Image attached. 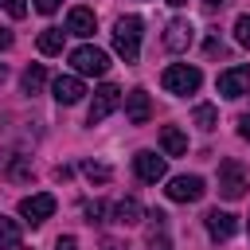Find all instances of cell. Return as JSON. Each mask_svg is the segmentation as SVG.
<instances>
[{
    "instance_id": "6da1fadb",
    "label": "cell",
    "mask_w": 250,
    "mask_h": 250,
    "mask_svg": "<svg viewBox=\"0 0 250 250\" xmlns=\"http://www.w3.org/2000/svg\"><path fill=\"white\" fill-rule=\"evenodd\" d=\"M141 31H145L141 16H121L113 23V51L125 62H137V55H141Z\"/></svg>"
},
{
    "instance_id": "7a4b0ae2",
    "label": "cell",
    "mask_w": 250,
    "mask_h": 250,
    "mask_svg": "<svg viewBox=\"0 0 250 250\" xmlns=\"http://www.w3.org/2000/svg\"><path fill=\"white\" fill-rule=\"evenodd\" d=\"M160 82H164V90H168V94L184 98V94H195V90H199L203 74H199V66H188V62H172V66H164Z\"/></svg>"
},
{
    "instance_id": "3957f363",
    "label": "cell",
    "mask_w": 250,
    "mask_h": 250,
    "mask_svg": "<svg viewBox=\"0 0 250 250\" xmlns=\"http://www.w3.org/2000/svg\"><path fill=\"white\" fill-rule=\"evenodd\" d=\"M246 188H250V172L238 160H223L219 164V195L223 199H242Z\"/></svg>"
},
{
    "instance_id": "277c9868",
    "label": "cell",
    "mask_w": 250,
    "mask_h": 250,
    "mask_svg": "<svg viewBox=\"0 0 250 250\" xmlns=\"http://www.w3.org/2000/svg\"><path fill=\"white\" fill-rule=\"evenodd\" d=\"M70 66L78 70V74H105L109 70V55L102 51V47H74L70 51Z\"/></svg>"
},
{
    "instance_id": "5b68a950",
    "label": "cell",
    "mask_w": 250,
    "mask_h": 250,
    "mask_svg": "<svg viewBox=\"0 0 250 250\" xmlns=\"http://www.w3.org/2000/svg\"><path fill=\"white\" fill-rule=\"evenodd\" d=\"M164 191L172 203H195V199H203L207 184H203V176H172Z\"/></svg>"
},
{
    "instance_id": "8992f818",
    "label": "cell",
    "mask_w": 250,
    "mask_h": 250,
    "mask_svg": "<svg viewBox=\"0 0 250 250\" xmlns=\"http://www.w3.org/2000/svg\"><path fill=\"white\" fill-rule=\"evenodd\" d=\"M20 215H23V219H27L31 227L47 223V219L55 215V195H51V191H35V195L20 199Z\"/></svg>"
},
{
    "instance_id": "52a82bcc",
    "label": "cell",
    "mask_w": 250,
    "mask_h": 250,
    "mask_svg": "<svg viewBox=\"0 0 250 250\" xmlns=\"http://www.w3.org/2000/svg\"><path fill=\"white\" fill-rule=\"evenodd\" d=\"M121 105V90L113 86V82H105V86H98L94 90V102H90V125H98V121H105L113 109Z\"/></svg>"
},
{
    "instance_id": "ba28073f",
    "label": "cell",
    "mask_w": 250,
    "mask_h": 250,
    "mask_svg": "<svg viewBox=\"0 0 250 250\" xmlns=\"http://www.w3.org/2000/svg\"><path fill=\"white\" fill-rule=\"evenodd\" d=\"M133 172H137V180H145V184H156V180H164L168 164H164V156H156V152L141 148V152L133 156Z\"/></svg>"
},
{
    "instance_id": "9c48e42d",
    "label": "cell",
    "mask_w": 250,
    "mask_h": 250,
    "mask_svg": "<svg viewBox=\"0 0 250 250\" xmlns=\"http://www.w3.org/2000/svg\"><path fill=\"white\" fill-rule=\"evenodd\" d=\"M215 86H219L223 98H242V94H250V66H230V70H223Z\"/></svg>"
},
{
    "instance_id": "30bf717a",
    "label": "cell",
    "mask_w": 250,
    "mask_h": 250,
    "mask_svg": "<svg viewBox=\"0 0 250 250\" xmlns=\"http://www.w3.org/2000/svg\"><path fill=\"white\" fill-rule=\"evenodd\" d=\"M51 90H55V102H59V105H74V102H82V94H86V86H82L78 74H59V78L51 82Z\"/></svg>"
},
{
    "instance_id": "8fae6325",
    "label": "cell",
    "mask_w": 250,
    "mask_h": 250,
    "mask_svg": "<svg viewBox=\"0 0 250 250\" xmlns=\"http://www.w3.org/2000/svg\"><path fill=\"white\" fill-rule=\"evenodd\" d=\"M152 117V98L145 90H129L125 94V121L129 125H145Z\"/></svg>"
},
{
    "instance_id": "7c38bea8",
    "label": "cell",
    "mask_w": 250,
    "mask_h": 250,
    "mask_svg": "<svg viewBox=\"0 0 250 250\" xmlns=\"http://www.w3.org/2000/svg\"><path fill=\"white\" fill-rule=\"evenodd\" d=\"M203 223H207V234H211L215 242H227V238L238 230V219H234L230 211H219V207H215V211H207V215H203Z\"/></svg>"
},
{
    "instance_id": "4fadbf2b",
    "label": "cell",
    "mask_w": 250,
    "mask_h": 250,
    "mask_svg": "<svg viewBox=\"0 0 250 250\" xmlns=\"http://www.w3.org/2000/svg\"><path fill=\"white\" fill-rule=\"evenodd\" d=\"M191 39H195L191 20H172V23H168V31H164V47H168V51H188V47H191Z\"/></svg>"
},
{
    "instance_id": "5bb4252c",
    "label": "cell",
    "mask_w": 250,
    "mask_h": 250,
    "mask_svg": "<svg viewBox=\"0 0 250 250\" xmlns=\"http://www.w3.org/2000/svg\"><path fill=\"white\" fill-rule=\"evenodd\" d=\"M94 27H98V20H94L90 8H70L66 12V31L70 35H82L86 39V35H94Z\"/></svg>"
},
{
    "instance_id": "9a60e30c",
    "label": "cell",
    "mask_w": 250,
    "mask_h": 250,
    "mask_svg": "<svg viewBox=\"0 0 250 250\" xmlns=\"http://www.w3.org/2000/svg\"><path fill=\"white\" fill-rule=\"evenodd\" d=\"M160 148H164L168 156H184V152H188V137H184V129L164 125V129H160Z\"/></svg>"
},
{
    "instance_id": "2e32d148",
    "label": "cell",
    "mask_w": 250,
    "mask_h": 250,
    "mask_svg": "<svg viewBox=\"0 0 250 250\" xmlns=\"http://www.w3.org/2000/svg\"><path fill=\"white\" fill-rule=\"evenodd\" d=\"M141 215H145V207H141L137 199H121V203L113 207V223H117V227H137Z\"/></svg>"
},
{
    "instance_id": "e0dca14e",
    "label": "cell",
    "mask_w": 250,
    "mask_h": 250,
    "mask_svg": "<svg viewBox=\"0 0 250 250\" xmlns=\"http://www.w3.org/2000/svg\"><path fill=\"white\" fill-rule=\"evenodd\" d=\"M43 82H47V70H43V62H31V66L23 70V78H20L23 94H39V90H43Z\"/></svg>"
},
{
    "instance_id": "ac0fdd59",
    "label": "cell",
    "mask_w": 250,
    "mask_h": 250,
    "mask_svg": "<svg viewBox=\"0 0 250 250\" xmlns=\"http://www.w3.org/2000/svg\"><path fill=\"white\" fill-rule=\"evenodd\" d=\"M20 238H23L20 223H16V219H4V215H0V250H16V246H20Z\"/></svg>"
},
{
    "instance_id": "d6986e66",
    "label": "cell",
    "mask_w": 250,
    "mask_h": 250,
    "mask_svg": "<svg viewBox=\"0 0 250 250\" xmlns=\"http://www.w3.org/2000/svg\"><path fill=\"white\" fill-rule=\"evenodd\" d=\"M62 35H66L62 27H43L39 31V51L43 55H59L62 51Z\"/></svg>"
},
{
    "instance_id": "ffe728a7",
    "label": "cell",
    "mask_w": 250,
    "mask_h": 250,
    "mask_svg": "<svg viewBox=\"0 0 250 250\" xmlns=\"http://www.w3.org/2000/svg\"><path fill=\"white\" fill-rule=\"evenodd\" d=\"M191 121H195L199 129H215V121H219V113H215V105H195V113H191Z\"/></svg>"
},
{
    "instance_id": "44dd1931",
    "label": "cell",
    "mask_w": 250,
    "mask_h": 250,
    "mask_svg": "<svg viewBox=\"0 0 250 250\" xmlns=\"http://www.w3.org/2000/svg\"><path fill=\"white\" fill-rule=\"evenodd\" d=\"M82 172H86V180H94V184H105L113 172H109V164H98V160H86L82 164Z\"/></svg>"
},
{
    "instance_id": "7402d4cb",
    "label": "cell",
    "mask_w": 250,
    "mask_h": 250,
    "mask_svg": "<svg viewBox=\"0 0 250 250\" xmlns=\"http://www.w3.org/2000/svg\"><path fill=\"white\" fill-rule=\"evenodd\" d=\"M234 39H238L242 47H250V16H238V20H234Z\"/></svg>"
},
{
    "instance_id": "603a6c76",
    "label": "cell",
    "mask_w": 250,
    "mask_h": 250,
    "mask_svg": "<svg viewBox=\"0 0 250 250\" xmlns=\"http://www.w3.org/2000/svg\"><path fill=\"white\" fill-rule=\"evenodd\" d=\"M0 8H4L12 20H23V16H27V0H0Z\"/></svg>"
},
{
    "instance_id": "cb8c5ba5",
    "label": "cell",
    "mask_w": 250,
    "mask_h": 250,
    "mask_svg": "<svg viewBox=\"0 0 250 250\" xmlns=\"http://www.w3.org/2000/svg\"><path fill=\"white\" fill-rule=\"evenodd\" d=\"M105 215V203H86V223H98Z\"/></svg>"
},
{
    "instance_id": "d4e9b609",
    "label": "cell",
    "mask_w": 250,
    "mask_h": 250,
    "mask_svg": "<svg viewBox=\"0 0 250 250\" xmlns=\"http://www.w3.org/2000/svg\"><path fill=\"white\" fill-rule=\"evenodd\" d=\"M148 250H172V242H168V238L156 230V234H148Z\"/></svg>"
},
{
    "instance_id": "484cf974",
    "label": "cell",
    "mask_w": 250,
    "mask_h": 250,
    "mask_svg": "<svg viewBox=\"0 0 250 250\" xmlns=\"http://www.w3.org/2000/svg\"><path fill=\"white\" fill-rule=\"evenodd\" d=\"M8 176H12V180H27L31 172H27V164H23V160H16V164L8 168Z\"/></svg>"
},
{
    "instance_id": "4316f807",
    "label": "cell",
    "mask_w": 250,
    "mask_h": 250,
    "mask_svg": "<svg viewBox=\"0 0 250 250\" xmlns=\"http://www.w3.org/2000/svg\"><path fill=\"white\" fill-rule=\"evenodd\" d=\"M59 4H62V0H35V8H39L43 16H51V12H59Z\"/></svg>"
},
{
    "instance_id": "83f0119b",
    "label": "cell",
    "mask_w": 250,
    "mask_h": 250,
    "mask_svg": "<svg viewBox=\"0 0 250 250\" xmlns=\"http://www.w3.org/2000/svg\"><path fill=\"white\" fill-rule=\"evenodd\" d=\"M55 250H78V242H74V234H62V238L55 242Z\"/></svg>"
},
{
    "instance_id": "f1b7e54d",
    "label": "cell",
    "mask_w": 250,
    "mask_h": 250,
    "mask_svg": "<svg viewBox=\"0 0 250 250\" xmlns=\"http://www.w3.org/2000/svg\"><path fill=\"white\" fill-rule=\"evenodd\" d=\"M8 47H12V31H8V27H0V51H8Z\"/></svg>"
},
{
    "instance_id": "f546056e",
    "label": "cell",
    "mask_w": 250,
    "mask_h": 250,
    "mask_svg": "<svg viewBox=\"0 0 250 250\" xmlns=\"http://www.w3.org/2000/svg\"><path fill=\"white\" fill-rule=\"evenodd\" d=\"M238 133H242V141H250V117H242V121H238Z\"/></svg>"
},
{
    "instance_id": "4dcf8cb0",
    "label": "cell",
    "mask_w": 250,
    "mask_h": 250,
    "mask_svg": "<svg viewBox=\"0 0 250 250\" xmlns=\"http://www.w3.org/2000/svg\"><path fill=\"white\" fill-rule=\"evenodd\" d=\"M168 4H172V8H180V4H188V0H168Z\"/></svg>"
},
{
    "instance_id": "1f68e13d",
    "label": "cell",
    "mask_w": 250,
    "mask_h": 250,
    "mask_svg": "<svg viewBox=\"0 0 250 250\" xmlns=\"http://www.w3.org/2000/svg\"><path fill=\"white\" fill-rule=\"evenodd\" d=\"M4 74H8V70H4V62H0V82H4Z\"/></svg>"
},
{
    "instance_id": "d6a6232c",
    "label": "cell",
    "mask_w": 250,
    "mask_h": 250,
    "mask_svg": "<svg viewBox=\"0 0 250 250\" xmlns=\"http://www.w3.org/2000/svg\"><path fill=\"white\" fill-rule=\"evenodd\" d=\"M203 4H223V0H203Z\"/></svg>"
}]
</instances>
